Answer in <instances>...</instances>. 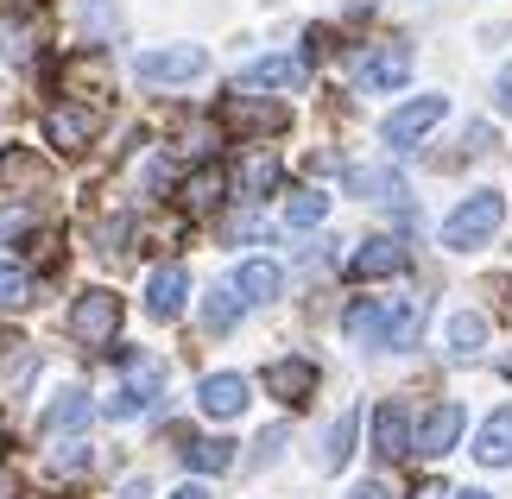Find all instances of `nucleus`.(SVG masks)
Segmentation results:
<instances>
[{"instance_id":"obj_1","label":"nucleus","mask_w":512,"mask_h":499,"mask_svg":"<svg viewBox=\"0 0 512 499\" xmlns=\"http://www.w3.org/2000/svg\"><path fill=\"white\" fill-rule=\"evenodd\" d=\"M342 329L354 342H373V348H418L424 335V297L405 291V297H361V304L342 310Z\"/></svg>"},{"instance_id":"obj_2","label":"nucleus","mask_w":512,"mask_h":499,"mask_svg":"<svg viewBox=\"0 0 512 499\" xmlns=\"http://www.w3.org/2000/svg\"><path fill=\"white\" fill-rule=\"evenodd\" d=\"M500 222H506V196L500 190H475L468 203L443 222V247L449 253H475V247H487L500 234Z\"/></svg>"},{"instance_id":"obj_3","label":"nucleus","mask_w":512,"mask_h":499,"mask_svg":"<svg viewBox=\"0 0 512 499\" xmlns=\"http://www.w3.org/2000/svg\"><path fill=\"white\" fill-rule=\"evenodd\" d=\"M70 335H76L83 348H114V335H121V297L102 291V285L83 291V297L70 304Z\"/></svg>"},{"instance_id":"obj_4","label":"nucleus","mask_w":512,"mask_h":499,"mask_svg":"<svg viewBox=\"0 0 512 499\" xmlns=\"http://www.w3.org/2000/svg\"><path fill=\"white\" fill-rule=\"evenodd\" d=\"M222 121L241 139H279L291 127V108L285 102H266V95H241V89H234L228 102H222Z\"/></svg>"},{"instance_id":"obj_5","label":"nucleus","mask_w":512,"mask_h":499,"mask_svg":"<svg viewBox=\"0 0 512 499\" xmlns=\"http://www.w3.org/2000/svg\"><path fill=\"white\" fill-rule=\"evenodd\" d=\"M443 114H449L443 95H411L405 108H392V114H386V127H380V133H386V146H392V152H411L430 127L443 121Z\"/></svg>"},{"instance_id":"obj_6","label":"nucleus","mask_w":512,"mask_h":499,"mask_svg":"<svg viewBox=\"0 0 512 499\" xmlns=\"http://www.w3.org/2000/svg\"><path fill=\"white\" fill-rule=\"evenodd\" d=\"M133 70H140V83H159V89L196 83V76L209 70V51H203V45H165V51H146Z\"/></svg>"},{"instance_id":"obj_7","label":"nucleus","mask_w":512,"mask_h":499,"mask_svg":"<svg viewBox=\"0 0 512 499\" xmlns=\"http://www.w3.org/2000/svg\"><path fill=\"white\" fill-rule=\"evenodd\" d=\"M411 76V45H373L367 57H361V89H373V95H392Z\"/></svg>"},{"instance_id":"obj_8","label":"nucleus","mask_w":512,"mask_h":499,"mask_svg":"<svg viewBox=\"0 0 512 499\" xmlns=\"http://www.w3.org/2000/svg\"><path fill=\"white\" fill-rule=\"evenodd\" d=\"M373 449L386 455V462H399V455H411L418 449V436H411V411L399 405V398H386V405H373Z\"/></svg>"},{"instance_id":"obj_9","label":"nucleus","mask_w":512,"mask_h":499,"mask_svg":"<svg viewBox=\"0 0 512 499\" xmlns=\"http://www.w3.org/2000/svg\"><path fill=\"white\" fill-rule=\"evenodd\" d=\"M247 398H253V386H247L241 373H209L203 386H196V405H203V417H215V424L241 417V411H247Z\"/></svg>"},{"instance_id":"obj_10","label":"nucleus","mask_w":512,"mask_h":499,"mask_svg":"<svg viewBox=\"0 0 512 499\" xmlns=\"http://www.w3.org/2000/svg\"><path fill=\"white\" fill-rule=\"evenodd\" d=\"M462 424H468V411L456 405V398H449V405H437V411L424 417V430H418V449H411V455H430V462H437V455H449V449L462 443Z\"/></svg>"},{"instance_id":"obj_11","label":"nucleus","mask_w":512,"mask_h":499,"mask_svg":"<svg viewBox=\"0 0 512 499\" xmlns=\"http://www.w3.org/2000/svg\"><path fill=\"white\" fill-rule=\"evenodd\" d=\"M184 297H190V272L184 266H159L146 278V316L152 323H171V316L184 310Z\"/></svg>"},{"instance_id":"obj_12","label":"nucleus","mask_w":512,"mask_h":499,"mask_svg":"<svg viewBox=\"0 0 512 499\" xmlns=\"http://www.w3.org/2000/svg\"><path fill=\"white\" fill-rule=\"evenodd\" d=\"M304 64L298 57H253V64H241V76H234V89H304Z\"/></svg>"},{"instance_id":"obj_13","label":"nucleus","mask_w":512,"mask_h":499,"mask_svg":"<svg viewBox=\"0 0 512 499\" xmlns=\"http://www.w3.org/2000/svg\"><path fill=\"white\" fill-rule=\"evenodd\" d=\"M405 247L392 241V234H373V241H361V253L348 259V278H392V272H405Z\"/></svg>"},{"instance_id":"obj_14","label":"nucleus","mask_w":512,"mask_h":499,"mask_svg":"<svg viewBox=\"0 0 512 499\" xmlns=\"http://www.w3.org/2000/svg\"><path fill=\"white\" fill-rule=\"evenodd\" d=\"M89 133H95V114H83V108H64V102H57L45 114V139H51L57 152H70V158L89 146Z\"/></svg>"},{"instance_id":"obj_15","label":"nucleus","mask_w":512,"mask_h":499,"mask_svg":"<svg viewBox=\"0 0 512 499\" xmlns=\"http://www.w3.org/2000/svg\"><path fill=\"white\" fill-rule=\"evenodd\" d=\"M234 291H241V304H279V291H285V272L272 266V259H247L241 272H234Z\"/></svg>"},{"instance_id":"obj_16","label":"nucleus","mask_w":512,"mask_h":499,"mask_svg":"<svg viewBox=\"0 0 512 499\" xmlns=\"http://www.w3.org/2000/svg\"><path fill=\"white\" fill-rule=\"evenodd\" d=\"M222 190H228V171H222V165H203V171H190L184 184H177V209L209 215L215 203H222Z\"/></svg>"},{"instance_id":"obj_17","label":"nucleus","mask_w":512,"mask_h":499,"mask_svg":"<svg viewBox=\"0 0 512 499\" xmlns=\"http://www.w3.org/2000/svg\"><path fill=\"white\" fill-rule=\"evenodd\" d=\"M266 392L285 398V405H304V398L317 392V367L310 361H272L266 367Z\"/></svg>"},{"instance_id":"obj_18","label":"nucleus","mask_w":512,"mask_h":499,"mask_svg":"<svg viewBox=\"0 0 512 499\" xmlns=\"http://www.w3.org/2000/svg\"><path fill=\"white\" fill-rule=\"evenodd\" d=\"M89 411H95V405H89V392H83V386H70L51 411H38V436H64V430H76V424H89Z\"/></svg>"},{"instance_id":"obj_19","label":"nucleus","mask_w":512,"mask_h":499,"mask_svg":"<svg viewBox=\"0 0 512 499\" xmlns=\"http://www.w3.org/2000/svg\"><path fill=\"white\" fill-rule=\"evenodd\" d=\"M475 455L487 468H512V411H494L475 436Z\"/></svg>"},{"instance_id":"obj_20","label":"nucleus","mask_w":512,"mask_h":499,"mask_svg":"<svg viewBox=\"0 0 512 499\" xmlns=\"http://www.w3.org/2000/svg\"><path fill=\"white\" fill-rule=\"evenodd\" d=\"M234 323H241V291H234V285H209L203 291V329L209 335H228Z\"/></svg>"},{"instance_id":"obj_21","label":"nucleus","mask_w":512,"mask_h":499,"mask_svg":"<svg viewBox=\"0 0 512 499\" xmlns=\"http://www.w3.org/2000/svg\"><path fill=\"white\" fill-rule=\"evenodd\" d=\"M184 462L196 474H222V468H234V443L228 436H196V443L184 449Z\"/></svg>"},{"instance_id":"obj_22","label":"nucleus","mask_w":512,"mask_h":499,"mask_svg":"<svg viewBox=\"0 0 512 499\" xmlns=\"http://www.w3.org/2000/svg\"><path fill=\"white\" fill-rule=\"evenodd\" d=\"M354 436H361V411H342L336 424H329L323 436V468H342L348 455H354Z\"/></svg>"},{"instance_id":"obj_23","label":"nucleus","mask_w":512,"mask_h":499,"mask_svg":"<svg viewBox=\"0 0 512 499\" xmlns=\"http://www.w3.org/2000/svg\"><path fill=\"white\" fill-rule=\"evenodd\" d=\"M323 215H329V196H323L317 184H304V190L285 196V222H291V228H317Z\"/></svg>"},{"instance_id":"obj_24","label":"nucleus","mask_w":512,"mask_h":499,"mask_svg":"<svg viewBox=\"0 0 512 499\" xmlns=\"http://www.w3.org/2000/svg\"><path fill=\"white\" fill-rule=\"evenodd\" d=\"M165 386V361H152V354H140V361H127V392L140 398V405H152Z\"/></svg>"},{"instance_id":"obj_25","label":"nucleus","mask_w":512,"mask_h":499,"mask_svg":"<svg viewBox=\"0 0 512 499\" xmlns=\"http://www.w3.org/2000/svg\"><path fill=\"white\" fill-rule=\"evenodd\" d=\"M481 342H487V316H475V310L449 316V348H456V354H475Z\"/></svg>"},{"instance_id":"obj_26","label":"nucleus","mask_w":512,"mask_h":499,"mask_svg":"<svg viewBox=\"0 0 512 499\" xmlns=\"http://www.w3.org/2000/svg\"><path fill=\"white\" fill-rule=\"evenodd\" d=\"M32 304V272L26 266H0V310H26Z\"/></svg>"},{"instance_id":"obj_27","label":"nucleus","mask_w":512,"mask_h":499,"mask_svg":"<svg viewBox=\"0 0 512 499\" xmlns=\"http://www.w3.org/2000/svg\"><path fill=\"white\" fill-rule=\"evenodd\" d=\"M342 184H348L354 196H399V177H392V171H380V165H373V171H348Z\"/></svg>"},{"instance_id":"obj_28","label":"nucleus","mask_w":512,"mask_h":499,"mask_svg":"<svg viewBox=\"0 0 512 499\" xmlns=\"http://www.w3.org/2000/svg\"><path fill=\"white\" fill-rule=\"evenodd\" d=\"M0 177H7V184H38L32 152H0Z\"/></svg>"},{"instance_id":"obj_29","label":"nucleus","mask_w":512,"mask_h":499,"mask_svg":"<svg viewBox=\"0 0 512 499\" xmlns=\"http://www.w3.org/2000/svg\"><path fill=\"white\" fill-rule=\"evenodd\" d=\"M266 190H279V165H272V158H260V165L247 171V196H253V203H260Z\"/></svg>"},{"instance_id":"obj_30","label":"nucleus","mask_w":512,"mask_h":499,"mask_svg":"<svg viewBox=\"0 0 512 499\" xmlns=\"http://www.w3.org/2000/svg\"><path fill=\"white\" fill-rule=\"evenodd\" d=\"M26 228H38V215L32 209H7V215H0V247H7L13 234H26Z\"/></svg>"},{"instance_id":"obj_31","label":"nucleus","mask_w":512,"mask_h":499,"mask_svg":"<svg viewBox=\"0 0 512 499\" xmlns=\"http://www.w3.org/2000/svg\"><path fill=\"white\" fill-rule=\"evenodd\" d=\"M279 449H285V424L260 436V449H253V468H266V462H272V455H279Z\"/></svg>"},{"instance_id":"obj_32","label":"nucleus","mask_w":512,"mask_h":499,"mask_svg":"<svg viewBox=\"0 0 512 499\" xmlns=\"http://www.w3.org/2000/svg\"><path fill=\"white\" fill-rule=\"evenodd\" d=\"M494 108H500V114H512V64L494 76Z\"/></svg>"},{"instance_id":"obj_33","label":"nucleus","mask_w":512,"mask_h":499,"mask_svg":"<svg viewBox=\"0 0 512 499\" xmlns=\"http://www.w3.org/2000/svg\"><path fill=\"white\" fill-rule=\"evenodd\" d=\"M171 499H215V493H209V487H203V481H184V487H177V493H171Z\"/></svg>"},{"instance_id":"obj_34","label":"nucleus","mask_w":512,"mask_h":499,"mask_svg":"<svg viewBox=\"0 0 512 499\" xmlns=\"http://www.w3.org/2000/svg\"><path fill=\"white\" fill-rule=\"evenodd\" d=\"M348 499H392V493H386V487H380V481H361V487H354V493H348Z\"/></svg>"},{"instance_id":"obj_35","label":"nucleus","mask_w":512,"mask_h":499,"mask_svg":"<svg viewBox=\"0 0 512 499\" xmlns=\"http://www.w3.org/2000/svg\"><path fill=\"white\" fill-rule=\"evenodd\" d=\"M146 493H152L146 481H127V487H121V499H146Z\"/></svg>"},{"instance_id":"obj_36","label":"nucleus","mask_w":512,"mask_h":499,"mask_svg":"<svg viewBox=\"0 0 512 499\" xmlns=\"http://www.w3.org/2000/svg\"><path fill=\"white\" fill-rule=\"evenodd\" d=\"M0 499H13V481H7V474H0Z\"/></svg>"},{"instance_id":"obj_37","label":"nucleus","mask_w":512,"mask_h":499,"mask_svg":"<svg viewBox=\"0 0 512 499\" xmlns=\"http://www.w3.org/2000/svg\"><path fill=\"white\" fill-rule=\"evenodd\" d=\"M456 499H487V493H475V487H468V493H456Z\"/></svg>"}]
</instances>
